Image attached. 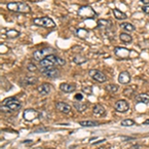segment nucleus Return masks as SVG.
<instances>
[{
  "label": "nucleus",
  "instance_id": "obj_29",
  "mask_svg": "<svg viewBox=\"0 0 149 149\" xmlns=\"http://www.w3.org/2000/svg\"><path fill=\"white\" fill-rule=\"evenodd\" d=\"M135 124V122H134V120L132 119H124L121 121V125L122 126H132V125Z\"/></svg>",
  "mask_w": 149,
  "mask_h": 149
},
{
  "label": "nucleus",
  "instance_id": "obj_17",
  "mask_svg": "<svg viewBox=\"0 0 149 149\" xmlns=\"http://www.w3.org/2000/svg\"><path fill=\"white\" fill-rule=\"evenodd\" d=\"M135 101L137 102H141V103H149V95L146 94H140L135 97Z\"/></svg>",
  "mask_w": 149,
  "mask_h": 149
},
{
  "label": "nucleus",
  "instance_id": "obj_20",
  "mask_svg": "<svg viewBox=\"0 0 149 149\" xmlns=\"http://www.w3.org/2000/svg\"><path fill=\"white\" fill-rule=\"evenodd\" d=\"M80 124L85 127H94L97 126L99 124V122L94 121V120H83V121H80Z\"/></svg>",
  "mask_w": 149,
  "mask_h": 149
},
{
  "label": "nucleus",
  "instance_id": "obj_10",
  "mask_svg": "<svg viewBox=\"0 0 149 149\" xmlns=\"http://www.w3.org/2000/svg\"><path fill=\"white\" fill-rule=\"evenodd\" d=\"M115 109L116 111H118V112H125V111H127L129 109V104L124 99H120V101L115 102Z\"/></svg>",
  "mask_w": 149,
  "mask_h": 149
},
{
  "label": "nucleus",
  "instance_id": "obj_19",
  "mask_svg": "<svg viewBox=\"0 0 149 149\" xmlns=\"http://www.w3.org/2000/svg\"><path fill=\"white\" fill-rule=\"evenodd\" d=\"M113 15H115V19L117 20H124L127 18L126 14H124L123 12H121V11L119 10V9H113Z\"/></svg>",
  "mask_w": 149,
  "mask_h": 149
},
{
  "label": "nucleus",
  "instance_id": "obj_27",
  "mask_svg": "<svg viewBox=\"0 0 149 149\" xmlns=\"http://www.w3.org/2000/svg\"><path fill=\"white\" fill-rule=\"evenodd\" d=\"M38 81V79L35 77H29V78H25L23 80V83H25V85H34Z\"/></svg>",
  "mask_w": 149,
  "mask_h": 149
},
{
  "label": "nucleus",
  "instance_id": "obj_25",
  "mask_svg": "<svg viewBox=\"0 0 149 149\" xmlns=\"http://www.w3.org/2000/svg\"><path fill=\"white\" fill-rule=\"evenodd\" d=\"M19 35H20V32H18L17 30H14V29L8 30V31L6 32V36L8 37V38H12V39L17 38Z\"/></svg>",
  "mask_w": 149,
  "mask_h": 149
},
{
  "label": "nucleus",
  "instance_id": "obj_34",
  "mask_svg": "<svg viewBox=\"0 0 149 149\" xmlns=\"http://www.w3.org/2000/svg\"><path fill=\"white\" fill-rule=\"evenodd\" d=\"M140 1L144 4H149V0H140Z\"/></svg>",
  "mask_w": 149,
  "mask_h": 149
},
{
  "label": "nucleus",
  "instance_id": "obj_1",
  "mask_svg": "<svg viewBox=\"0 0 149 149\" xmlns=\"http://www.w3.org/2000/svg\"><path fill=\"white\" fill-rule=\"evenodd\" d=\"M66 64L64 59L59 58L57 56H55L54 54H51L47 56L45 59H43L40 62V68L41 69H50V68H54V66L56 65H59V66H64Z\"/></svg>",
  "mask_w": 149,
  "mask_h": 149
},
{
  "label": "nucleus",
  "instance_id": "obj_26",
  "mask_svg": "<svg viewBox=\"0 0 149 149\" xmlns=\"http://www.w3.org/2000/svg\"><path fill=\"white\" fill-rule=\"evenodd\" d=\"M118 88H119V87H118L117 85H108L106 87V90H108V92H111V94H115V92H117Z\"/></svg>",
  "mask_w": 149,
  "mask_h": 149
},
{
  "label": "nucleus",
  "instance_id": "obj_5",
  "mask_svg": "<svg viewBox=\"0 0 149 149\" xmlns=\"http://www.w3.org/2000/svg\"><path fill=\"white\" fill-rule=\"evenodd\" d=\"M53 52H54V50L51 48H47V49H43V50H37L35 51L33 53V57H34V60L37 62L40 63L42 60L45 59L47 56L53 54Z\"/></svg>",
  "mask_w": 149,
  "mask_h": 149
},
{
  "label": "nucleus",
  "instance_id": "obj_9",
  "mask_svg": "<svg viewBox=\"0 0 149 149\" xmlns=\"http://www.w3.org/2000/svg\"><path fill=\"white\" fill-rule=\"evenodd\" d=\"M40 72L44 74V76L47 77L49 79H56L60 76V72L56 68H50V69H41L40 68Z\"/></svg>",
  "mask_w": 149,
  "mask_h": 149
},
{
  "label": "nucleus",
  "instance_id": "obj_12",
  "mask_svg": "<svg viewBox=\"0 0 149 149\" xmlns=\"http://www.w3.org/2000/svg\"><path fill=\"white\" fill-rule=\"evenodd\" d=\"M130 81H131V77L127 71L121 72L118 76V83H120L121 85H128Z\"/></svg>",
  "mask_w": 149,
  "mask_h": 149
},
{
  "label": "nucleus",
  "instance_id": "obj_32",
  "mask_svg": "<svg viewBox=\"0 0 149 149\" xmlns=\"http://www.w3.org/2000/svg\"><path fill=\"white\" fill-rule=\"evenodd\" d=\"M142 11H143L144 13H146V14H149V5L143 6V7H142Z\"/></svg>",
  "mask_w": 149,
  "mask_h": 149
},
{
  "label": "nucleus",
  "instance_id": "obj_7",
  "mask_svg": "<svg viewBox=\"0 0 149 149\" xmlns=\"http://www.w3.org/2000/svg\"><path fill=\"white\" fill-rule=\"evenodd\" d=\"M23 117L26 121H34L39 118V112L33 108H27L23 112Z\"/></svg>",
  "mask_w": 149,
  "mask_h": 149
},
{
  "label": "nucleus",
  "instance_id": "obj_11",
  "mask_svg": "<svg viewBox=\"0 0 149 149\" xmlns=\"http://www.w3.org/2000/svg\"><path fill=\"white\" fill-rule=\"evenodd\" d=\"M53 88H53L52 85L46 83H42V85L39 86V87L37 88V90H38V92L41 95H47L52 92Z\"/></svg>",
  "mask_w": 149,
  "mask_h": 149
},
{
  "label": "nucleus",
  "instance_id": "obj_23",
  "mask_svg": "<svg viewBox=\"0 0 149 149\" xmlns=\"http://www.w3.org/2000/svg\"><path fill=\"white\" fill-rule=\"evenodd\" d=\"M74 108L77 109L78 111H80V112H83V111H85L86 109H87V104L85 103H81L80 101H74Z\"/></svg>",
  "mask_w": 149,
  "mask_h": 149
},
{
  "label": "nucleus",
  "instance_id": "obj_13",
  "mask_svg": "<svg viewBox=\"0 0 149 149\" xmlns=\"http://www.w3.org/2000/svg\"><path fill=\"white\" fill-rule=\"evenodd\" d=\"M76 85L74 83H63L60 85V90L63 92H66V94H71L76 90Z\"/></svg>",
  "mask_w": 149,
  "mask_h": 149
},
{
  "label": "nucleus",
  "instance_id": "obj_35",
  "mask_svg": "<svg viewBox=\"0 0 149 149\" xmlns=\"http://www.w3.org/2000/svg\"><path fill=\"white\" fill-rule=\"evenodd\" d=\"M143 124H145V125H147V124H149V119H147V120H145V121L143 122Z\"/></svg>",
  "mask_w": 149,
  "mask_h": 149
},
{
  "label": "nucleus",
  "instance_id": "obj_21",
  "mask_svg": "<svg viewBox=\"0 0 149 149\" xmlns=\"http://www.w3.org/2000/svg\"><path fill=\"white\" fill-rule=\"evenodd\" d=\"M97 24L99 27L101 28H110L112 26V23L110 20H106V19H99L97 21Z\"/></svg>",
  "mask_w": 149,
  "mask_h": 149
},
{
  "label": "nucleus",
  "instance_id": "obj_14",
  "mask_svg": "<svg viewBox=\"0 0 149 149\" xmlns=\"http://www.w3.org/2000/svg\"><path fill=\"white\" fill-rule=\"evenodd\" d=\"M115 54L117 56V57L121 58V59H124V58H128L130 56V51L122 47H116L115 49Z\"/></svg>",
  "mask_w": 149,
  "mask_h": 149
},
{
  "label": "nucleus",
  "instance_id": "obj_24",
  "mask_svg": "<svg viewBox=\"0 0 149 149\" xmlns=\"http://www.w3.org/2000/svg\"><path fill=\"white\" fill-rule=\"evenodd\" d=\"M120 27H121L123 30H125V31H128V32H133L134 30H135V27H134L133 25L130 24V23H127V22L121 23V24H120Z\"/></svg>",
  "mask_w": 149,
  "mask_h": 149
},
{
  "label": "nucleus",
  "instance_id": "obj_6",
  "mask_svg": "<svg viewBox=\"0 0 149 149\" xmlns=\"http://www.w3.org/2000/svg\"><path fill=\"white\" fill-rule=\"evenodd\" d=\"M78 14L81 16V17L87 18V19H88V18H94L95 16V10L90 6H83V7H81V8L79 9V11H78Z\"/></svg>",
  "mask_w": 149,
  "mask_h": 149
},
{
  "label": "nucleus",
  "instance_id": "obj_16",
  "mask_svg": "<svg viewBox=\"0 0 149 149\" xmlns=\"http://www.w3.org/2000/svg\"><path fill=\"white\" fill-rule=\"evenodd\" d=\"M92 113L95 116H103L106 115V109L101 104H95L92 108Z\"/></svg>",
  "mask_w": 149,
  "mask_h": 149
},
{
  "label": "nucleus",
  "instance_id": "obj_30",
  "mask_svg": "<svg viewBox=\"0 0 149 149\" xmlns=\"http://www.w3.org/2000/svg\"><path fill=\"white\" fill-rule=\"evenodd\" d=\"M27 70L29 72H35L37 70V66L35 64H33V63H29L27 66Z\"/></svg>",
  "mask_w": 149,
  "mask_h": 149
},
{
  "label": "nucleus",
  "instance_id": "obj_15",
  "mask_svg": "<svg viewBox=\"0 0 149 149\" xmlns=\"http://www.w3.org/2000/svg\"><path fill=\"white\" fill-rule=\"evenodd\" d=\"M56 108H57L58 111L63 112V113H69L70 111H71V106H70L68 103L63 102V101L56 102Z\"/></svg>",
  "mask_w": 149,
  "mask_h": 149
},
{
  "label": "nucleus",
  "instance_id": "obj_8",
  "mask_svg": "<svg viewBox=\"0 0 149 149\" xmlns=\"http://www.w3.org/2000/svg\"><path fill=\"white\" fill-rule=\"evenodd\" d=\"M88 74L90 76V78L94 79L95 81H99V83H106V77L102 72L99 71V70H90L88 72Z\"/></svg>",
  "mask_w": 149,
  "mask_h": 149
},
{
  "label": "nucleus",
  "instance_id": "obj_3",
  "mask_svg": "<svg viewBox=\"0 0 149 149\" xmlns=\"http://www.w3.org/2000/svg\"><path fill=\"white\" fill-rule=\"evenodd\" d=\"M7 8L12 12L17 13H29L31 11L30 6L24 2H10L7 4Z\"/></svg>",
  "mask_w": 149,
  "mask_h": 149
},
{
  "label": "nucleus",
  "instance_id": "obj_31",
  "mask_svg": "<svg viewBox=\"0 0 149 149\" xmlns=\"http://www.w3.org/2000/svg\"><path fill=\"white\" fill-rule=\"evenodd\" d=\"M74 99H76V101H81V99H83V95H81V94H77L76 95H74Z\"/></svg>",
  "mask_w": 149,
  "mask_h": 149
},
{
  "label": "nucleus",
  "instance_id": "obj_18",
  "mask_svg": "<svg viewBox=\"0 0 149 149\" xmlns=\"http://www.w3.org/2000/svg\"><path fill=\"white\" fill-rule=\"evenodd\" d=\"M76 35L77 37L81 39H86L88 36V31L87 29H83V28H79L76 31Z\"/></svg>",
  "mask_w": 149,
  "mask_h": 149
},
{
  "label": "nucleus",
  "instance_id": "obj_2",
  "mask_svg": "<svg viewBox=\"0 0 149 149\" xmlns=\"http://www.w3.org/2000/svg\"><path fill=\"white\" fill-rule=\"evenodd\" d=\"M21 108V103L15 97H8V99H4L1 103V110L5 111H17Z\"/></svg>",
  "mask_w": 149,
  "mask_h": 149
},
{
  "label": "nucleus",
  "instance_id": "obj_33",
  "mask_svg": "<svg viewBox=\"0 0 149 149\" xmlns=\"http://www.w3.org/2000/svg\"><path fill=\"white\" fill-rule=\"evenodd\" d=\"M106 141V139H101V140H97L95 142H94L92 144H99V143H101V142H104Z\"/></svg>",
  "mask_w": 149,
  "mask_h": 149
},
{
  "label": "nucleus",
  "instance_id": "obj_28",
  "mask_svg": "<svg viewBox=\"0 0 149 149\" xmlns=\"http://www.w3.org/2000/svg\"><path fill=\"white\" fill-rule=\"evenodd\" d=\"M87 61L88 60L86 59L85 57H83V56H76V57L74 58V62L78 65H81V64H83V63H86Z\"/></svg>",
  "mask_w": 149,
  "mask_h": 149
},
{
  "label": "nucleus",
  "instance_id": "obj_4",
  "mask_svg": "<svg viewBox=\"0 0 149 149\" xmlns=\"http://www.w3.org/2000/svg\"><path fill=\"white\" fill-rule=\"evenodd\" d=\"M33 23L37 26L40 27H46V28H55L56 24L51 18L49 17H40L33 19Z\"/></svg>",
  "mask_w": 149,
  "mask_h": 149
},
{
  "label": "nucleus",
  "instance_id": "obj_22",
  "mask_svg": "<svg viewBox=\"0 0 149 149\" xmlns=\"http://www.w3.org/2000/svg\"><path fill=\"white\" fill-rule=\"evenodd\" d=\"M119 38H120V40L123 42V43L129 44V43H131V42H132V37L127 33H120Z\"/></svg>",
  "mask_w": 149,
  "mask_h": 149
}]
</instances>
